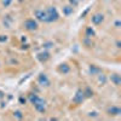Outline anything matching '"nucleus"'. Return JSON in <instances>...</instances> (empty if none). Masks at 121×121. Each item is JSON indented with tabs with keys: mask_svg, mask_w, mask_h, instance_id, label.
<instances>
[{
	"mask_svg": "<svg viewBox=\"0 0 121 121\" xmlns=\"http://www.w3.org/2000/svg\"><path fill=\"white\" fill-rule=\"evenodd\" d=\"M28 99H29V102L32 103L35 108L36 112L39 113H45L46 112V100L43 99V98H40L38 95L35 93H29L28 95Z\"/></svg>",
	"mask_w": 121,
	"mask_h": 121,
	"instance_id": "nucleus-1",
	"label": "nucleus"
},
{
	"mask_svg": "<svg viewBox=\"0 0 121 121\" xmlns=\"http://www.w3.org/2000/svg\"><path fill=\"white\" fill-rule=\"evenodd\" d=\"M45 11H46V15H47V23H52V22L58 21L59 13H58L57 9L55 6H48Z\"/></svg>",
	"mask_w": 121,
	"mask_h": 121,
	"instance_id": "nucleus-2",
	"label": "nucleus"
},
{
	"mask_svg": "<svg viewBox=\"0 0 121 121\" xmlns=\"http://www.w3.org/2000/svg\"><path fill=\"white\" fill-rule=\"evenodd\" d=\"M23 27H24L27 30H29V32H34V30L38 29L39 26H38V21H36V19H34V18H28V19H26V21H24Z\"/></svg>",
	"mask_w": 121,
	"mask_h": 121,
	"instance_id": "nucleus-3",
	"label": "nucleus"
},
{
	"mask_svg": "<svg viewBox=\"0 0 121 121\" xmlns=\"http://www.w3.org/2000/svg\"><path fill=\"white\" fill-rule=\"evenodd\" d=\"M85 100V96H84V91L81 90V88H79V90H76V92H75V95H74V97H73V100L72 102L74 103V104H81L82 102Z\"/></svg>",
	"mask_w": 121,
	"mask_h": 121,
	"instance_id": "nucleus-4",
	"label": "nucleus"
},
{
	"mask_svg": "<svg viewBox=\"0 0 121 121\" xmlns=\"http://www.w3.org/2000/svg\"><path fill=\"white\" fill-rule=\"evenodd\" d=\"M34 15H35L36 21L47 23V15H46V11H45V10H36Z\"/></svg>",
	"mask_w": 121,
	"mask_h": 121,
	"instance_id": "nucleus-5",
	"label": "nucleus"
},
{
	"mask_svg": "<svg viewBox=\"0 0 121 121\" xmlns=\"http://www.w3.org/2000/svg\"><path fill=\"white\" fill-rule=\"evenodd\" d=\"M38 82H39L40 86H43V87H48L50 84H51V82H50V80H48V78H47V75L44 74V73L39 74V76H38Z\"/></svg>",
	"mask_w": 121,
	"mask_h": 121,
	"instance_id": "nucleus-6",
	"label": "nucleus"
},
{
	"mask_svg": "<svg viewBox=\"0 0 121 121\" xmlns=\"http://www.w3.org/2000/svg\"><path fill=\"white\" fill-rule=\"evenodd\" d=\"M103 21H104V15L103 13H99V12L92 15V17H91V22H92L93 24H96V26L102 24Z\"/></svg>",
	"mask_w": 121,
	"mask_h": 121,
	"instance_id": "nucleus-7",
	"label": "nucleus"
},
{
	"mask_svg": "<svg viewBox=\"0 0 121 121\" xmlns=\"http://www.w3.org/2000/svg\"><path fill=\"white\" fill-rule=\"evenodd\" d=\"M36 59L39 60L40 63L47 62V60L50 59V52H47V51H41V52H39V53L36 55Z\"/></svg>",
	"mask_w": 121,
	"mask_h": 121,
	"instance_id": "nucleus-8",
	"label": "nucleus"
},
{
	"mask_svg": "<svg viewBox=\"0 0 121 121\" xmlns=\"http://www.w3.org/2000/svg\"><path fill=\"white\" fill-rule=\"evenodd\" d=\"M107 113H108V115H110V116H119V115L121 114V109H120L119 107L112 105L110 108H108Z\"/></svg>",
	"mask_w": 121,
	"mask_h": 121,
	"instance_id": "nucleus-9",
	"label": "nucleus"
},
{
	"mask_svg": "<svg viewBox=\"0 0 121 121\" xmlns=\"http://www.w3.org/2000/svg\"><path fill=\"white\" fill-rule=\"evenodd\" d=\"M57 69H58V72H59L60 74H68V73L70 72V67H69L67 63H60Z\"/></svg>",
	"mask_w": 121,
	"mask_h": 121,
	"instance_id": "nucleus-10",
	"label": "nucleus"
},
{
	"mask_svg": "<svg viewBox=\"0 0 121 121\" xmlns=\"http://www.w3.org/2000/svg\"><path fill=\"white\" fill-rule=\"evenodd\" d=\"M110 81H112L115 86H120L121 85V78H120V75L119 74H112V75H110Z\"/></svg>",
	"mask_w": 121,
	"mask_h": 121,
	"instance_id": "nucleus-11",
	"label": "nucleus"
},
{
	"mask_svg": "<svg viewBox=\"0 0 121 121\" xmlns=\"http://www.w3.org/2000/svg\"><path fill=\"white\" fill-rule=\"evenodd\" d=\"M85 36L86 38H90V39H92L93 36H96L95 29L92 27H86V29H85Z\"/></svg>",
	"mask_w": 121,
	"mask_h": 121,
	"instance_id": "nucleus-12",
	"label": "nucleus"
},
{
	"mask_svg": "<svg viewBox=\"0 0 121 121\" xmlns=\"http://www.w3.org/2000/svg\"><path fill=\"white\" fill-rule=\"evenodd\" d=\"M62 12L64 16H70V15H73L74 12V10H73V6H70V5H65L62 7Z\"/></svg>",
	"mask_w": 121,
	"mask_h": 121,
	"instance_id": "nucleus-13",
	"label": "nucleus"
},
{
	"mask_svg": "<svg viewBox=\"0 0 121 121\" xmlns=\"http://www.w3.org/2000/svg\"><path fill=\"white\" fill-rule=\"evenodd\" d=\"M102 73V69L96 67V65H90V74L91 75H98Z\"/></svg>",
	"mask_w": 121,
	"mask_h": 121,
	"instance_id": "nucleus-14",
	"label": "nucleus"
},
{
	"mask_svg": "<svg viewBox=\"0 0 121 121\" xmlns=\"http://www.w3.org/2000/svg\"><path fill=\"white\" fill-rule=\"evenodd\" d=\"M98 76V84H99V86H103V85H105V82H107V76L104 75V74H98L97 75Z\"/></svg>",
	"mask_w": 121,
	"mask_h": 121,
	"instance_id": "nucleus-15",
	"label": "nucleus"
},
{
	"mask_svg": "<svg viewBox=\"0 0 121 121\" xmlns=\"http://www.w3.org/2000/svg\"><path fill=\"white\" fill-rule=\"evenodd\" d=\"M82 91H84V96H85V98H90V97H92V96H93V91L91 90L90 87H86V88H84Z\"/></svg>",
	"mask_w": 121,
	"mask_h": 121,
	"instance_id": "nucleus-16",
	"label": "nucleus"
},
{
	"mask_svg": "<svg viewBox=\"0 0 121 121\" xmlns=\"http://www.w3.org/2000/svg\"><path fill=\"white\" fill-rule=\"evenodd\" d=\"M84 44L86 45V47H92L93 46V43H92V40H91L90 38H85L84 39Z\"/></svg>",
	"mask_w": 121,
	"mask_h": 121,
	"instance_id": "nucleus-17",
	"label": "nucleus"
},
{
	"mask_svg": "<svg viewBox=\"0 0 121 121\" xmlns=\"http://www.w3.org/2000/svg\"><path fill=\"white\" fill-rule=\"evenodd\" d=\"M13 116L17 117L18 120H22L24 117V115L22 114V112H19V110H16V112H13Z\"/></svg>",
	"mask_w": 121,
	"mask_h": 121,
	"instance_id": "nucleus-18",
	"label": "nucleus"
},
{
	"mask_svg": "<svg viewBox=\"0 0 121 121\" xmlns=\"http://www.w3.org/2000/svg\"><path fill=\"white\" fill-rule=\"evenodd\" d=\"M69 4H70V6L76 7V6H78V4H79V0H69Z\"/></svg>",
	"mask_w": 121,
	"mask_h": 121,
	"instance_id": "nucleus-19",
	"label": "nucleus"
},
{
	"mask_svg": "<svg viewBox=\"0 0 121 121\" xmlns=\"http://www.w3.org/2000/svg\"><path fill=\"white\" fill-rule=\"evenodd\" d=\"M11 3H12V0H3V5H4L5 7L10 6V5H11Z\"/></svg>",
	"mask_w": 121,
	"mask_h": 121,
	"instance_id": "nucleus-20",
	"label": "nucleus"
},
{
	"mask_svg": "<svg viewBox=\"0 0 121 121\" xmlns=\"http://www.w3.org/2000/svg\"><path fill=\"white\" fill-rule=\"evenodd\" d=\"M7 41V36L6 35H0V43H5Z\"/></svg>",
	"mask_w": 121,
	"mask_h": 121,
	"instance_id": "nucleus-21",
	"label": "nucleus"
},
{
	"mask_svg": "<svg viewBox=\"0 0 121 121\" xmlns=\"http://www.w3.org/2000/svg\"><path fill=\"white\" fill-rule=\"evenodd\" d=\"M52 46H53L52 43H45V44H44V47H45V48H51Z\"/></svg>",
	"mask_w": 121,
	"mask_h": 121,
	"instance_id": "nucleus-22",
	"label": "nucleus"
},
{
	"mask_svg": "<svg viewBox=\"0 0 121 121\" xmlns=\"http://www.w3.org/2000/svg\"><path fill=\"white\" fill-rule=\"evenodd\" d=\"M19 102H21L22 104H24V103H26V98H23V97H19Z\"/></svg>",
	"mask_w": 121,
	"mask_h": 121,
	"instance_id": "nucleus-23",
	"label": "nucleus"
},
{
	"mask_svg": "<svg viewBox=\"0 0 121 121\" xmlns=\"http://www.w3.org/2000/svg\"><path fill=\"white\" fill-rule=\"evenodd\" d=\"M120 26H121L120 21H115V27H116V28H120Z\"/></svg>",
	"mask_w": 121,
	"mask_h": 121,
	"instance_id": "nucleus-24",
	"label": "nucleus"
},
{
	"mask_svg": "<svg viewBox=\"0 0 121 121\" xmlns=\"http://www.w3.org/2000/svg\"><path fill=\"white\" fill-rule=\"evenodd\" d=\"M88 116H93L95 117V116H97V113H95V112L93 113H88Z\"/></svg>",
	"mask_w": 121,
	"mask_h": 121,
	"instance_id": "nucleus-25",
	"label": "nucleus"
},
{
	"mask_svg": "<svg viewBox=\"0 0 121 121\" xmlns=\"http://www.w3.org/2000/svg\"><path fill=\"white\" fill-rule=\"evenodd\" d=\"M116 47H117V48H120V47H121V44H120V41H116Z\"/></svg>",
	"mask_w": 121,
	"mask_h": 121,
	"instance_id": "nucleus-26",
	"label": "nucleus"
},
{
	"mask_svg": "<svg viewBox=\"0 0 121 121\" xmlns=\"http://www.w3.org/2000/svg\"><path fill=\"white\" fill-rule=\"evenodd\" d=\"M1 98H4V93L1 92V91H0V99H1Z\"/></svg>",
	"mask_w": 121,
	"mask_h": 121,
	"instance_id": "nucleus-27",
	"label": "nucleus"
},
{
	"mask_svg": "<svg viewBox=\"0 0 121 121\" xmlns=\"http://www.w3.org/2000/svg\"><path fill=\"white\" fill-rule=\"evenodd\" d=\"M79 1H81V0H79Z\"/></svg>",
	"mask_w": 121,
	"mask_h": 121,
	"instance_id": "nucleus-28",
	"label": "nucleus"
}]
</instances>
